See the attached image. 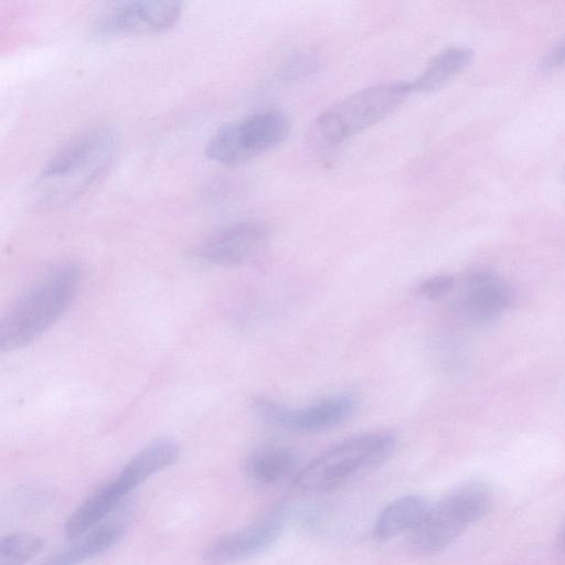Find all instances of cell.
I'll list each match as a JSON object with an SVG mask.
<instances>
[{
  "label": "cell",
  "mask_w": 565,
  "mask_h": 565,
  "mask_svg": "<svg viewBox=\"0 0 565 565\" xmlns=\"http://www.w3.org/2000/svg\"><path fill=\"white\" fill-rule=\"evenodd\" d=\"M511 302L512 291L500 277L476 271L465 279L457 310L471 322L486 323L497 320Z\"/></svg>",
  "instance_id": "8fae6325"
},
{
  "label": "cell",
  "mask_w": 565,
  "mask_h": 565,
  "mask_svg": "<svg viewBox=\"0 0 565 565\" xmlns=\"http://www.w3.org/2000/svg\"><path fill=\"white\" fill-rule=\"evenodd\" d=\"M562 177H563V179H564V181H565V170H564V172H563V175H562Z\"/></svg>",
  "instance_id": "44dd1931"
},
{
  "label": "cell",
  "mask_w": 565,
  "mask_h": 565,
  "mask_svg": "<svg viewBox=\"0 0 565 565\" xmlns=\"http://www.w3.org/2000/svg\"><path fill=\"white\" fill-rule=\"evenodd\" d=\"M124 533L119 522H108L75 542L71 546L50 556L40 565H78L98 556L115 545Z\"/></svg>",
  "instance_id": "2e32d148"
},
{
  "label": "cell",
  "mask_w": 565,
  "mask_h": 565,
  "mask_svg": "<svg viewBox=\"0 0 565 565\" xmlns=\"http://www.w3.org/2000/svg\"><path fill=\"white\" fill-rule=\"evenodd\" d=\"M492 503L493 493L487 484L460 486L428 508L419 524L408 533L411 544L423 553L440 552L481 520Z\"/></svg>",
  "instance_id": "5b68a950"
},
{
  "label": "cell",
  "mask_w": 565,
  "mask_h": 565,
  "mask_svg": "<svg viewBox=\"0 0 565 565\" xmlns=\"http://www.w3.org/2000/svg\"><path fill=\"white\" fill-rule=\"evenodd\" d=\"M180 1H124L113 3L97 18V36L156 34L171 29L182 13Z\"/></svg>",
  "instance_id": "ba28073f"
},
{
  "label": "cell",
  "mask_w": 565,
  "mask_h": 565,
  "mask_svg": "<svg viewBox=\"0 0 565 565\" xmlns=\"http://www.w3.org/2000/svg\"><path fill=\"white\" fill-rule=\"evenodd\" d=\"M131 491L119 476L96 489L72 512L65 523L68 539L81 537L106 518Z\"/></svg>",
  "instance_id": "7c38bea8"
},
{
  "label": "cell",
  "mask_w": 565,
  "mask_h": 565,
  "mask_svg": "<svg viewBox=\"0 0 565 565\" xmlns=\"http://www.w3.org/2000/svg\"><path fill=\"white\" fill-rule=\"evenodd\" d=\"M409 82H388L360 89L322 111L313 136L334 146L360 134L397 109L412 94Z\"/></svg>",
  "instance_id": "277c9868"
},
{
  "label": "cell",
  "mask_w": 565,
  "mask_h": 565,
  "mask_svg": "<svg viewBox=\"0 0 565 565\" xmlns=\"http://www.w3.org/2000/svg\"><path fill=\"white\" fill-rule=\"evenodd\" d=\"M285 524V510L277 508L241 531L210 543L202 557L209 564H230L258 555L278 539Z\"/></svg>",
  "instance_id": "9c48e42d"
},
{
  "label": "cell",
  "mask_w": 565,
  "mask_h": 565,
  "mask_svg": "<svg viewBox=\"0 0 565 565\" xmlns=\"http://www.w3.org/2000/svg\"><path fill=\"white\" fill-rule=\"evenodd\" d=\"M179 456L178 446L170 440H158L137 452L121 469L136 488L154 473L171 466Z\"/></svg>",
  "instance_id": "e0dca14e"
},
{
  "label": "cell",
  "mask_w": 565,
  "mask_h": 565,
  "mask_svg": "<svg viewBox=\"0 0 565 565\" xmlns=\"http://www.w3.org/2000/svg\"><path fill=\"white\" fill-rule=\"evenodd\" d=\"M563 541H564V543H565V532H564V535H563Z\"/></svg>",
  "instance_id": "7402d4cb"
},
{
  "label": "cell",
  "mask_w": 565,
  "mask_h": 565,
  "mask_svg": "<svg viewBox=\"0 0 565 565\" xmlns=\"http://www.w3.org/2000/svg\"><path fill=\"white\" fill-rule=\"evenodd\" d=\"M396 446L390 433H367L345 439L310 461L294 480L302 492H328L360 479L385 463Z\"/></svg>",
  "instance_id": "3957f363"
},
{
  "label": "cell",
  "mask_w": 565,
  "mask_h": 565,
  "mask_svg": "<svg viewBox=\"0 0 565 565\" xmlns=\"http://www.w3.org/2000/svg\"><path fill=\"white\" fill-rule=\"evenodd\" d=\"M267 231L254 222H239L206 237L196 255L205 263L223 267L239 266L256 257L267 244Z\"/></svg>",
  "instance_id": "30bf717a"
},
{
  "label": "cell",
  "mask_w": 565,
  "mask_h": 565,
  "mask_svg": "<svg viewBox=\"0 0 565 565\" xmlns=\"http://www.w3.org/2000/svg\"><path fill=\"white\" fill-rule=\"evenodd\" d=\"M563 66H565V38L555 44L540 62V68L545 71Z\"/></svg>",
  "instance_id": "ffe728a7"
},
{
  "label": "cell",
  "mask_w": 565,
  "mask_h": 565,
  "mask_svg": "<svg viewBox=\"0 0 565 565\" xmlns=\"http://www.w3.org/2000/svg\"><path fill=\"white\" fill-rule=\"evenodd\" d=\"M42 537L30 533H11L0 541V565H23L43 547Z\"/></svg>",
  "instance_id": "ac0fdd59"
},
{
  "label": "cell",
  "mask_w": 565,
  "mask_h": 565,
  "mask_svg": "<svg viewBox=\"0 0 565 565\" xmlns=\"http://www.w3.org/2000/svg\"><path fill=\"white\" fill-rule=\"evenodd\" d=\"M79 279L78 266L62 262L23 291L0 320L1 351L21 349L49 330L72 305Z\"/></svg>",
  "instance_id": "7a4b0ae2"
},
{
  "label": "cell",
  "mask_w": 565,
  "mask_h": 565,
  "mask_svg": "<svg viewBox=\"0 0 565 565\" xmlns=\"http://www.w3.org/2000/svg\"><path fill=\"white\" fill-rule=\"evenodd\" d=\"M119 145L120 130L111 124L79 134L42 168L29 189V203L52 210L75 201L109 166Z\"/></svg>",
  "instance_id": "6da1fadb"
},
{
  "label": "cell",
  "mask_w": 565,
  "mask_h": 565,
  "mask_svg": "<svg viewBox=\"0 0 565 565\" xmlns=\"http://www.w3.org/2000/svg\"><path fill=\"white\" fill-rule=\"evenodd\" d=\"M429 505L417 494L399 497L387 504L379 515L374 536L386 542L403 533H411L423 520Z\"/></svg>",
  "instance_id": "5bb4252c"
},
{
  "label": "cell",
  "mask_w": 565,
  "mask_h": 565,
  "mask_svg": "<svg viewBox=\"0 0 565 565\" xmlns=\"http://www.w3.org/2000/svg\"><path fill=\"white\" fill-rule=\"evenodd\" d=\"M288 132L284 113H254L220 127L207 141L205 154L215 162L238 166L279 146Z\"/></svg>",
  "instance_id": "8992f818"
},
{
  "label": "cell",
  "mask_w": 565,
  "mask_h": 565,
  "mask_svg": "<svg viewBox=\"0 0 565 565\" xmlns=\"http://www.w3.org/2000/svg\"><path fill=\"white\" fill-rule=\"evenodd\" d=\"M473 51L463 45L450 46L437 53L424 71L411 83L413 93L430 94L445 87L472 61Z\"/></svg>",
  "instance_id": "4fadbf2b"
},
{
  "label": "cell",
  "mask_w": 565,
  "mask_h": 565,
  "mask_svg": "<svg viewBox=\"0 0 565 565\" xmlns=\"http://www.w3.org/2000/svg\"><path fill=\"white\" fill-rule=\"evenodd\" d=\"M358 404L354 395L342 393L301 408H289L270 399L257 398L253 403V409L258 418L273 426L296 431H319L350 418Z\"/></svg>",
  "instance_id": "52a82bcc"
},
{
  "label": "cell",
  "mask_w": 565,
  "mask_h": 565,
  "mask_svg": "<svg viewBox=\"0 0 565 565\" xmlns=\"http://www.w3.org/2000/svg\"><path fill=\"white\" fill-rule=\"evenodd\" d=\"M455 287V278L450 275H435L423 280L417 286V292L429 301H438L445 298Z\"/></svg>",
  "instance_id": "d6986e66"
},
{
  "label": "cell",
  "mask_w": 565,
  "mask_h": 565,
  "mask_svg": "<svg viewBox=\"0 0 565 565\" xmlns=\"http://www.w3.org/2000/svg\"><path fill=\"white\" fill-rule=\"evenodd\" d=\"M296 466L291 450L280 445L258 447L245 461V473L254 483L276 484L290 476Z\"/></svg>",
  "instance_id": "9a60e30c"
}]
</instances>
